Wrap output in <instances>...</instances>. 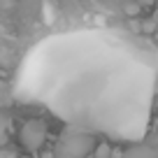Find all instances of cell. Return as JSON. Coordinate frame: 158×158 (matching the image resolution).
I'll use <instances>...</instances> for the list:
<instances>
[{
  "label": "cell",
  "mask_w": 158,
  "mask_h": 158,
  "mask_svg": "<svg viewBox=\"0 0 158 158\" xmlns=\"http://www.w3.org/2000/svg\"><path fill=\"white\" fill-rule=\"evenodd\" d=\"M121 158H158V142H142L133 144L123 151Z\"/></svg>",
  "instance_id": "3"
},
{
  "label": "cell",
  "mask_w": 158,
  "mask_h": 158,
  "mask_svg": "<svg viewBox=\"0 0 158 158\" xmlns=\"http://www.w3.org/2000/svg\"><path fill=\"white\" fill-rule=\"evenodd\" d=\"M44 21H47V23L54 21V14H51V5H49V2H44Z\"/></svg>",
  "instance_id": "6"
},
{
  "label": "cell",
  "mask_w": 158,
  "mask_h": 158,
  "mask_svg": "<svg viewBox=\"0 0 158 158\" xmlns=\"http://www.w3.org/2000/svg\"><path fill=\"white\" fill-rule=\"evenodd\" d=\"M5 139H7V135H5V128L0 126V144H5Z\"/></svg>",
  "instance_id": "8"
},
{
  "label": "cell",
  "mask_w": 158,
  "mask_h": 158,
  "mask_svg": "<svg viewBox=\"0 0 158 158\" xmlns=\"http://www.w3.org/2000/svg\"><path fill=\"white\" fill-rule=\"evenodd\" d=\"M126 12H128L130 16L137 14V12H139V5H137V2H135V5H126Z\"/></svg>",
  "instance_id": "7"
},
{
  "label": "cell",
  "mask_w": 158,
  "mask_h": 158,
  "mask_svg": "<svg viewBox=\"0 0 158 158\" xmlns=\"http://www.w3.org/2000/svg\"><path fill=\"white\" fill-rule=\"evenodd\" d=\"M153 23H158V10H156V16H153Z\"/></svg>",
  "instance_id": "9"
},
{
  "label": "cell",
  "mask_w": 158,
  "mask_h": 158,
  "mask_svg": "<svg viewBox=\"0 0 158 158\" xmlns=\"http://www.w3.org/2000/svg\"><path fill=\"white\" fill-rule=\"evenodd\" d=\"M139 2H151V0H139Z\"/></svg>",
  "instance_id": "10"
},
{
  "label": "cell",
  "mask_w": 158,
  "mask_h": 158,
  "mask_svg": "<svg viewBox=\"0 0 158 158\" xmlns=\"http://www.w3.org/2000/svg\"><path fill=\"white\" fill-rule=\"evenodd\" d=\"M47 142V123L44 121H40V118H30L21 126L19 130V144L26 149V151L35 153L40 149L44 147Z\"/></svg>",
  "instance_id": "2"
},
{
  "label": "cell",
  "mask_w": 158,
  "mask_h": 158,
  "mask_svg": "<svg viewBox=\"0 0 158 158\" xmlns=\"http://www.w3.org/2000/svg\"><path fill=\"white\" fill-rule=\"evenodd\" d=\"M12 105V91H10V84L0 79V107H10Z\"/></svg>",
  "instance_id": "4"
},
{
  "label": "cell",
  "mask_w": 158,
  "mask_h": 158,
  "mask_svg": "<svg viewBox=\"0 0 158 158\" xmlns=\"http://www.w3.org/2000/svg\"><path fill=\"white\" fill-rule=\"evenodd\" d=\"M95 137L86 130L65 128L54 147V158H89L93 153Z\"/></svg>",
  "instance_id": "1"
},
{
  "label": "cell",
  "mask_w": 158,
  "mask_h": 158,
  "mask_svg": "<svg viewBox=\"0 0 158 158\" xmlns=\"http://www.w3.org/2000/svg\"><path fill=\"white\" fill-rule=\"evenodd\" d=\"M156 93H158V81H156Z\"/></svg>",
  "instance_id": "11"
},
{
  "label": "cell",
  "mask_w": 158,
  "mask_h": 158,
  "mask_svg": "<svg viewBox=\"0 0 158 158\" xmlns=\"http://www.w3.org/2000/svg\"><path fill=\"white\" fill-rule=\"evenodd\" d=\"M93 156L95 158H112V147L107 142H100L93 147Z\"/></svg>",
  "instance_id": "5"
}]
</instances>
